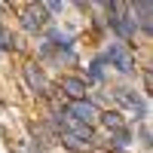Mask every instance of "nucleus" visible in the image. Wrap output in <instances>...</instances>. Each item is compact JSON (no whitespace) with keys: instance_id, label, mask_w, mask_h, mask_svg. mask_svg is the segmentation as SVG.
I'll return each mask as SVG.
<instances>
[{"instance_id":"nucleus-13","label":"nucleus","mask_w":153,"mask_h":153,"mask_svg":"<svg viewBox=\"0 0 153 153\" xmlns=\"http://www.w3.org/2000/svg\"><path fill=\"white\" fill-rule=\"evenodd\" d=\"M65 6V0H49V9H61Z\"/></svg>"},{"instance_id":"nucleus-2","label":"nucleus","mask_w":153,"mask_h":153,"mask_svg":"<svg viewBox=\"0 0 153 153\" xmlns=\"http://www.w3.org/2000/svg\"><path fill=\"white\" fill-rule=\"evenodd\" d=\"M107 58H110L123 74H132V71H135V61H132V55H129V49H126V43H110Z\"/></svg>"},{"instance_id":"nucleus-8","label":"nucleus","mask_w":153,"mask_h":153,"mask_svg":"<svg viewBox=\"0 0 153 153\" xmlns=\"http://www.w3.org/2000/svg\"><path fill=\"white\" fill-rule=\"evenodd\" d=\"M98 120L107 126L110 132H117V129H123V120H120V113L117 110H104V113H98Z\"/></svg>"},{"instance_id":"nucleus-9","label":"nucleus","mask_w":153,"mask_h":153,"mask_svg":"<svg viewBox=\"0 0 153 153\" xmlns=\"http://www.w3.org/2000/svg\"><path fill=\"white\" fill-rule=\"evenodd\" d=\"M61 144L71 147V150H86V144L80 141V138H74V135H65V138H61Z\"/></svg>"},{"instance_id":"nucleus-12","label":"nucleus","mask_w":153,"mask_h":153,"mask_svg":"<svg viewBox=\"0 0 153 153\" xmlns=\"http://www.w3.org/2000/svg\"><path fill=\"white\" fill-rule=\"evenodd\" d=\"M141 141L150 147V129H147V126H144V129H141Z\"/></svg>"},{"instance_id":"nucleus-7","label":"nucleus","mask_w":153,"mask_h":153,"mask_svg":"<svg viewBox=\"0 0 153 153\" xmlns=\"http://www.w3.org/2000/svg\"><path fill=\"white\" fill-rule=\"evenodd\" d=\"M61 89H65V95L68 98H86V83L83 80H76V76H61Z\"/></svg>"},{"instance_id":"nucleus-10","label":"nucleus","mask_w":153,"mask_h":153,"mask_svg":"<svg viewBox=\"0 0 153 153\" xmlns=\"http://www.w3.org/2000/svg\"><path fill=\"white\" fill-rule=\"evenodd\" d=\"M113 138H117L113 147H126V144H129V132H126V126H123V129H117V135H113Z\"/></svg>"},{"instance_id":"nucleus-11","label":"nucleus","mask_w":153,"mask_h":153,"mask_svg":"<svg viewBox=\"0 0 153 153\" xmlns=\"http://www.w3.org/2000/svg\"><path fill=\"white\" fill-rule=\"evenodd\" d=\"M12 43H16V40H12V37H9L6 31H0V49H9Z\"/></svg>"},{"instance_id":"nucleus-1","label":"nucleus","mask_w":153,"mask_h":153,"mask_svg":"<svg viewBox=\"0 0 153 153\" xmlns=\"http://www.w3.org/2000/svg\"><path fill=\"white\" fill-rule=\"evenodd\" d=\"M46 22H49V12H46V6H40V3H31L28 9L22 12V25H25L28 31L46 28Z\"/></svg>"},{"instance_id":"nucleus-4","label":"nucleus","mask_w":153,"mask_h":153,"mask_svg":"<svg viewBox=\"0 0 153 153\" xmlns=\"http://www.w3.org/2000/svg\"><path fill=\"white\" fill-rule=\"evenodd\" d=\"M68 113H71V117H76V120H83V123H89V126L98 120V107L92 104V101H86V98H76Z\"/></svg>"},{"instance_id":"nucleus-3","label":"nucleus","mask_w":153,"mask_h":153,"mask_svg":"<svg viewBox=\"0 0 153 153\" xmlns=\"http://www.w3.org/2000/svg\"><path fill=\"white\" fill-rule=\"evenodd\" d=\"M65 135H74V138H80L83 144H92L95 138H92V126L89 123H83V120H76V117H71V113H65Z\"/></svg>"},{"instance_id":"nucleus-5","label":"nucleus","mask_w":153,"mask_h":153,"mask_svg":"<svg viewBox=\"0 0 153 153\" xmlns=\"http://www.w3.org/2000/svg\"><path fill=\"white\" fill-rule=\"evenodd\" d=\"M113 98H117L120 104H126L129 110H135V113H138V120H141V117H147V107H144V101L138 98V95L132 92V89H117V92H113Z\"/></svg>"},{"instance_id":"nucleus-6","label":"nucleus","mask_w":153,"mask_h":153,"mask_svg":"<svg viewBox=\"0 0 153 153\" xmlns=\"http://www.w3.org/2000/svg\"><path fill=\"white\" fill-rule=\"evenodd\" d=\"M25 80H28V86L34 89L37 95H49V83H46L43 71L37 68V65H25Z\"/></svg>"}]
</instances>
